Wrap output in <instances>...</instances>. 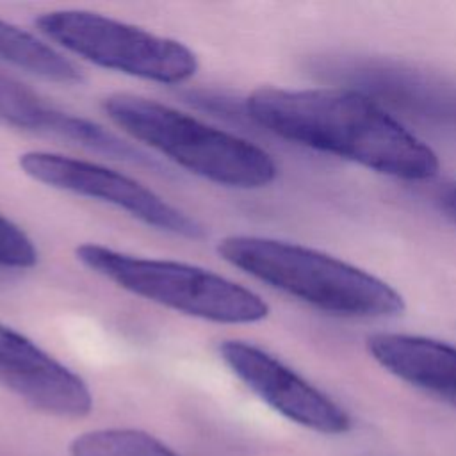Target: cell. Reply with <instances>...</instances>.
Returning <instances> with one entry per match:
<instances>
[{"instance_id":"6da1fadb","label":"cell","mask_w":456,"mask_h":456,"mask_svg":"<svg viewBox=\"0 0 456 456\" xmlns=\"http://www.w3.org/2000/svg\"><path fill=\"white\" fill-rule=\"evenodd\" d=\"M246 112L285 141L387 176L424 182L440 171L438 155L424 141L376 102L347 87H258L248 94Z\"/></svg>"},{"instance_id":"7a4b0ae2","label":"cell","mask_w":456,"mask_h":456,"mask_svg":"<svg viewBox=\"0 0 456 456\" xmlns=\"http://www.w3.org/2000/svg\"><path fill=\"white\" fill-rule=\"evenodd\" d=\"M230 265L321 312L381 319L404 310L403 296L381 278L328 253L258 235H230L217 244Z\"/></svg>"},{"instance_id":"3957f363","label":"cell","mask_w":456,"mask_h":456,"mask_svg":"<svg viewBox=\"0 0 456 456\" xmlns=\"http://www.w3.org/2000/svg\"><path fill=\"white\" fill-rule=\"evenodd\" d=\"M103 110L132 139L212 183L260 189L278 175L264 148L157 100L114 93L103 100Z\"/></svg>"},{"instance_id":"277c9868","label":"cell","mask_w":456,"mask_h":456,"mask_svg":"<svg viewBox=\"0 0 456 456\" xmlns=\"http://www.w3.org/2000/svg\"><path fill=\"white\" fill-rule=\"evenodd\" d=\"M75 255L119 289L191 317L253 324L269 315V305L256 292L198 265L135 256L94 242L77 246Z\"/></svg>"},{"instance_id":"5b68a950","label":"cell","mask_w":456,"mask_h":456,"mask_svg":"<svg viewBox=\"0 0 456 456\" xmlns=\"http://www.w3.org/2000/svg\"><path fill=\"white\" fill-rule=\"evenodd\" d=\"M36 25L50 41L105 69L160 84H182L198 71L196 53L182 41L98 12L50 11Z\"/></svg>"},{"instance_id":"8992f818","label":"cell","mask_w":456,"mask_h":456,"mask_svg":"<svg viewBox=\"0 0 456 456\" xmlns=\"http://www.w3.org/2000/svg\"><path fill=\"white\" fill-rule=\"evenodd\" d=\"M315 69L340 87L365 94L388 114L456 134V84L444 77L403 62L360 55L321 59Z\"/></svg>"},{"instance_id":"52a82bcc","label":"cell","mask_w":456,"mask_h":456,"mask_svg":"<svg viewBox=\"0 0 456 456\" xmlns=\"http://www.w3.org/2000/svg\"><path fill=\"white\" fill-rule=\"evenodd\" d=\"M18 164L43 185L109 203L155 230L192 240L205 235L203 226L187 212L110 167L52 151H25Z\"/></svg>"},{"instance_id":"ba28073f","label":"cell","mask_w":456,"mask_h":456,"mask_svg":"<svg viewBox=\"0 0 456 456\" xmlns=\"http://www.w3.org/2000/svg\"><path fill=\"white\" fill-rule=\"evenodd\" d=\"M219 354L256 397L285 419L322 435L351 429V417L338 403L262 347L230 338L219 344Z\"/></svg>"},{"instance_id":"9c48e42d","label":"cell","mask_w":456,"mask_h":456,"mask_svg":"<svg viewBox=\"0 0 456 456\" xmlns=\"http://www.w3.org/2000/svg\"><path fill=\"white\" fill-rule=\"evenodd\" d=\"M0 383L50 415L78 419L93 408L91 390L78 374L2 322Z\"/></svg>"},{"instance_id":"30bf717a","label":"cell","mask_w":456,"mask_h":456,"mask_svg":"<svg viewBox=\"0 0 456 456\" xmlns=\"http://www.w3.org/2000/svg\"><path fill=\"white\" fill-rule=\"evenodd\" d=\"M0 125L55 135L114 159L153 166V162L148 160V157L141 150L125 142L112 132L105 130L94 121H89L82 116H75L48 103L37 93H34L32 89H28L27 86L20 84L18 80L2 71Z\"/></svg>"},{"instance_id":"8fae6325","label":"cell","mask_w":456,"mask_h":456,"mask_svg":"<svg viewBox=\"0 0 456 456\" xmlns=\"http://www.w3.org/2000/svg\"><path fill=\"white\" fill-rule=\"evenodd\" d=\"M369 354L395 378L445 397L456 395V347L404 333H376L367 338Z\"/></svg>"},{"instance_id":"7c38bea8","label":"cell","mask_w":456,"mask_h":456,"mask_svg":"<svg viewBox=\"0 0 456 456\" xmlns=\"http://www.w3.org/2000/svg\"><path fill=\"white\" fill-rule=\"evenodd\" d=\"M0 59L59 84L82 82L80 69L64 53L34 34L0 20Z\"/></svg>"},{"instance_id":"4fadbf2b","label":"cell","mask_w":456,"mask_h":456,"mask_svg":"<svg viewBox=\"0 0 456 456\" xmlns=\"http://www.w3.org/2000/svg\"><path fill=\"white\" fill-rule=\"evenodd\" d=\"M71 456H178L155 436L128 428L82 433L69 445Z\"/></svg>"},{"instance_id":"5bb4252c","label":"cell","mask_w":456,"mask_h":456,"mask_svg":"<svg viewBox=\"0 0 456 456\" xmlns=\"http://www.w3.org/2000/svg\"><path fill=\"white\" fill-rule=\"evenodd\" d=\"M37 264L32 239L11 219L0 214V267L28 269Z\"/></svg>"},{"instance_id":"9a60e30c","label":"cell","mask_w":456,"mask_h":456,"mask_svg":"<svg viewBox=\"0 0 456 456\" xmlns=\"http://www.w3.org/2000/svg\"><path fill=\"white\" fill-rule=\"evenodd\" d=\"M435 203L438 210L456 224V182L449 185L444 183L435 194Z\"/></svg>"},{"instance_id":"2e32d148","label":"cell","mask_w":456,"mask_h":456,"mask_svg":"<svg viewBox=\"0 0 456 456\" xmlns=\"http://www.w3.org/2000/svg\"><path fill=\"white\" fill-rule=\"evenodd\" d=\"M447 399H449L452 404H456V395H451V397H447Z\"/></svg>"}]
</instances>
